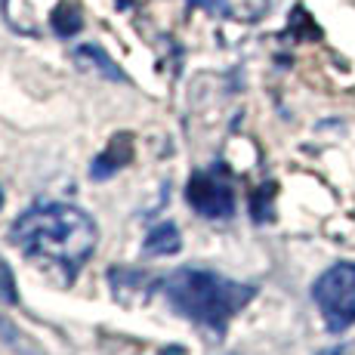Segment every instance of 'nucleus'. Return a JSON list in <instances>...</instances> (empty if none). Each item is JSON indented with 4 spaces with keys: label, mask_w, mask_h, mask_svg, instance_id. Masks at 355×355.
Listing matches in <instances>:
<instances>
[{
    "label": "nucleus",
    "mask_w": 355,
    "mask_h": 355,
    "mask_svg": "<svg viewBox=\"0 0 355 355\" xmlns=\"http://www.w3.org/2000/svg\"><path fill=\"white\" fill-rule=\"evenodd\" d=\"M186 201L204 220H229L235 214V192H232L226 170L216 167V164L207 170H195L189 176Z\"/></svg>",
    "instance_id": "nucleus-4"
},
{
    "label": "nucleus",
    "mask_w": 355,
    "mask_h": 355,
    "mask_svg": "<svg viewBox=\"0 0 355 355\" xmlns=\"http://www.w3.org/2000/svg\"><path fill=\"white\" fill-rule=\"evenodd\" d=\"M0 300H3V303H19L16 278H12V269L6 266L3 257H0Z\"/></svg>",
    "instance_id": "nucleus-9"
},
{
    "label": "nucleus",
    "mask_w": 355,
    "mask_h": 355,
    "mask_svg": "<svg viewBox=\"0 0 355 355\" xmlns=\"http://www.w3.org/2000/svg\"><path fill=\"white\" fill-rule=\"evenodd\" d=\"M312 300L334 334L355 324V263H334L312 284Z\"/></svg>",
    "instance_id": "nucleus-3"
},
{
    "label": "nucleus",
    "mask_w": 355,
    "mask_h": 355,
    "mask_svg": "<svg viewBox=\"0 0 355 355\" xmlns=\"http://www.w3.org/2000/svg\"><path fill=\"white\" fill-rule=\"evenodd\" d=\"M180 248H182L180 229H176L173 223H161V226H155L152 232H148V238H146V254H152V257L176 254Z\"/></svg>",
    "instance_id": "nucleus-7"
},
{
    "label": "nucleus",
    "mask_w": 355,
    "mask_h": 355,
    "mask_svg": "<svg viewBox=\"0 0 355 355\" xmlns=\"http://www.w3.org/2000/svg\"><path fill=\"white\" fill-rule=\"evenodd\" d=\"M10 238L28 257L50 259L62 266L68 275L80 269L96 250L99 229L90 216L74 204H34L10 226Z\"/></svg>",
    "instance_id": "nucleus-1"
},
{
    "label": "nucleus",
    "mask_w": 355,
    "mask_h": 355,
    "mask_svg": "<svg viewBox=\"0 0 355 355\" xmlns=\"http://www.w3.org/2000/svg\"><path fill=\"white\" fill-rule=\"evenodd\" d=\"M164 293L182 318L223 334L232 318L257 297V288L232 282V278L216 275L210 269L186 266V269H176L173 275H167Z\"/></svg>",
    "instance_id": "nucleus-2"
},
{
    "label": "nucleus",
    "mask_w": 355,
    "mask_h": 355,
    "mask_svg": "<svg viewBox=\"0 0 355 355\" xmlns=\"http://www.w3.org/2000/svg\"><path fill=\"white\" fill-rule=\"evenodd\" d=\"M130 158H133V142H130V136H114V139L108 142L105 152L93 161L90 176H93V180H108V176L118 173V170L124 167Z\"/></svg>",
    "instance_id": "nucleus-6"
},
{
    "label": "nucleus",
    "mask_w": 355,
    "mask_h": 355,
    "mask_svg": "<svg viewBox=\"0 0 355 355\" xmlns=\"http://www.w3.org/2000/svg\"><path fill=\"white\" fill-rule=\"evenodd\" d=\"M0 210H3V189H0Z\"/></svg>",
    "instance_id": "nucleus-11"
},
{
    "label": "nucleus",
    "mask_w": 355,
    "mask_h": 355,
    "mask_svg": "<svg viewBox=\"0 0 355 355\" xmlns=\"http://www.w3.org/2000/svg\"><path fill=\"white\" fill-rule=\"evenodd\" d=\"M192 6H201V10L214 12V16H229V0H189Z\"/></svg>",
    "instance_id": "nucleus-10"
},
{
    "label": "nucleus",
    "mask_w": 355,
    "mask_h": 355,
    "mask_svg": "<svg viewBox=\"0 0 355 355\" xmlns=\"http://www.w3.org/2000/svg\"><path fill=\"white\" fill-rule=\"evenodd\" d=\"M50 28L59 34V37H74L80 28H84V19H80V10L74 3H59L50 16Z\"/></svg>",
    "instance_id": "nucleus-8"
},
{
    "label": "nucleus",
    "mask_w": 355,
    "mask_h": 355,
    "mask_svg": "<svg viewBox=\"0 0 355 355\" xmlns=\"http://www.w3.org/2000/svg\"><path fill=\"white\" fill-rule=\"evenodd\" d=\"M74 65L80 68V71H90V74H99V78L105 80H114V84H127V74L118 68L112 56H108L105 50H102L99 44H84V46H74L71 53Z\"/></svg>",
    "instance_id": "nucleus-5"
}]
</instances>
